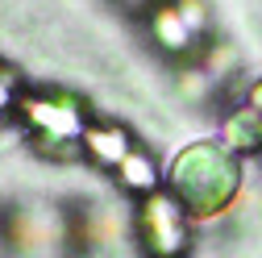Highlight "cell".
<instances>
[{"instance_id": "1", "label": "cell", "mask_w": 262, "mask_h": 258, "mask_svg": "<svg viewBox=\"0 0 262 258\" xmlns=\"http://www.w3.org/2000/svg\"><path fill=\"white\" fill-rule=\"evenodd\" d=\"M242 179H246L242 158L225 150L216 138H195L179 146L167 163V175H162V183L179 200L187 221H212L229 212L233 200L242 196Z\"/></svg>"}, {"instance_id": "2", "label": "cell", "mask_w": 262, "mask_h": 258, "mask_svg": "<svg viewBox=\"0 0 262 258\" xmlns=\"http://www.w3.org/2000/svg\"><path fill=\"white\" fill-rule=\"evenodd\" d=\"M17 113L29 121L34 138L42 146H67V142H83L88 129V104L75 92H42V96H21Z\"/></svg>"}, {"instance_id": "3", "label": "cell", "mask_w": 262, "mask_h": 258, "mask_svg": "<svg viewBox=\"0 0 262 258\" xmlns=\"http://www.w3.org/2000/svg\"><path fill=\"white\" fill-rule=\"evenodd\" d=\"M138 233L154 258H179L187 250V238H191L187 212L179 208V200L171 191H150L142 200V212H138Z\"/></svg>"}, {"instance_id": "4", "label": "cell", "mask_w": 262, "mask_h": 258, "mask_svg": "<svg viewBox=\"0 0 262 258\" xmlns=\"http://www.w3.org/2000/svg\"><path fill=\"white\" fill-rule=\"evenodd\" d=\"M221 146H225V150H233L237 158L262 154V117H258L250 104L229 109L225 121H221Z\"/></svg>"}, {"instance_id": "5", "label": "cell", "mask_w": 262, "mask_h": 258, "mask_svg": "<svg viewBox=\"0 0 262 258\" xmlns=\"http://www.w3.org/2000/svg\"><path fill=\"white\" fill-rule=\"evenodd\" d=\"M83 150L92 154V163L117 171L125 158L134 154V138H129V129H121V125H88L83 129Z\"/></svg>"}, {"instance_id": "6", "label": "cell", "mask_w": 262, "mask_h": 258, "mask_svg": "<svg viewBox=\"0 0 262 258\" xmlns=\"http://www.w3.org/2000/svg\"><path fill=\"white\" fill-rule=\"evenodd\" d=\"M150 38L167 50V54H183V50L195 42V34L187 29V21H183L179 9H175V0H167V5H158V9L150 13Z\"/></svg>"}, {"instance_id": "7", "label": "cell", "mask_w": 262, "mask_h": 258, "mask_svg": "<svg viewBox=\"0 0 262 258\" xmlns=\"http://www.w3.org/2000/svg\"><path fill=\"white\" fill-rule=\"evenodd\" d=\"M117 179H121L125 191H142V196H150V191H158V179H162V175H158V167H154L150 154L134 150V154L117 167Z\"/></svg>"}, {"instance_id": "8", "label": "cell", "mask_w": 262, "mask_h": 258, "mask_svg": "<svg viewBox=\"0 0 262 258\" xmlns=\"http://www.w3.org/2000/svg\"><path fill=\"white\" fill-rule=\"evenodd\" d=\"M200 67H204L212 79H225L229 71H237V50L221 42V46H212V50L204 54V62H200Z\"/></svg>"}, {"instance_id": "9", "label": "cell", "mask_w": 262, "mask_h": 258, "mask_svg": "<svg viewBox=\"0 0 262 258\" xmlns=\"http://www.w3.org/2000/svg\"><path fill=\"white\" fill-rule=\"evenodd\" d=\"M179 92L187 96V100H204V96L212 92V75H208L204 67H187V71L179 75Z\"/></svg>"}, {"instance_id": "10", "label": "cell", "mask_w": 262, "mask_h": 258, "mask_svg": "<svg viewBox=\"0 0 262 258\" xmlns=\"http://www.w3.org/2000/svg\"><path fill=\"white\" fill-rule=\"evenodd\" d=\"M175 9H179V17L187 21V29L195 38L208 29V5H204V0H175Z\"/></svg>"}, {"instance_id": "11", "label": "cell", "mask_w": 262, "mask_h": 258, "mask_svg": "<svg viewBox=\"0 0 262 258\" xmlns=\"http://www.w3.org/2000/svg\"><path fill=\"white\" fill-rule=\"evenodd\" d=\"M246 104H250V109L262 117V79H254V83H250V92H246Z\"/></svg>"}, {"instance_id": "12", "label": "cell", "mask_w": 262, "mask_h": 258, "mask_svg": "<svg viewBox=\"0 0 262 258\" xmlns=\"http://www.w3.org/2000/svg\"><path fill=\"white\" fill-rule=\"evenodd\" d=\"M13 100H17V96H13V88H9V79L0 75V113H9V109H13Z\"/></svg>"}]
</instances>
